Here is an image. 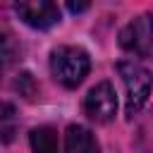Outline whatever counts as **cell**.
I'll list each match as a JSON object with an SVG mask.
<instances>
[{
	"label": "cell",
	"instance_id": "obj_8",
	"mask_svg": "<svg viewBox=\"0 0 153 153\" xmlns=\"http://www.w3.org/2000/svg\"><path fill=\"white\" fill-rule=\"evenodd\" d=\"M67 10H69V12H74V14L86 12V10H88V2H79V5H76V2H67Z\"/></svg>",
	"mask_w": 153,
	"mask_h": 153
},
{
	"label": "cell",
	"instance_id": "obj_5",
	"mask_svg": "<svg viewBox=\"0 0 153 153\" xmlns=\"http://www.w3.org/2000/svg\"><path fill=\"white\" fill-rule=\"evenodd\" d=\"M14 12L19 14V19L31 26V29H50L60 22V7L50 0H26V2H17Z\"/></svg>",
	"mask_w": 153,
	"mask_h": 153
},
{
	"label": "cell",
	"instance_id": "obj_3",
	"mask_svg": "<svg viewBox=\"0 0 153 153\" xmlns=\"http://www.w3.org/2000/svg\"><path fill=\"white\" fill-rule=\"evenodd\" d=\"M120 45L139 57L153 60V14L146 12L134 17L120 31Z\"/></svg>",
	"mask_w": 153,
	"mask_h": 153
},
{
	"label": "cell",
	"instance_id": "obj_1",
	"mask_svg": "<svg viewBox=\"0 0 153 153\" xmlns=\"http://www.w3.org/2000/svg\"><path fill=\"white\" fill-rule=\"evenodd\" d=\"M50 74L65 88H76L91 72V57L79 45H57L50 50Z\"/></svg>",
	"mask_w": 153,
	"mask_h": 153
},
{
	"label": "cell",
	"instance_id": "obj_2",
	"mask_svg": "<svg viewBox=\"0 0 153 153\" xmlns=\"http://www.w3.org/2000/svg\"><path fill=\"white\" fill-rule=\"evenodd\" d=\"M117 72H120L124 91H127L124 110H127V117L131 120L146 105V100L151 96V88H153V76L143 65H139L134 60H120L117 62Z\"/></svg>",
	"mask_w": 153,
	"mask_h": 153
},
{
	"label": "cell",
	"instance_id": "obj_7",
	"mask_svg": "<svg viewBox=\"0 0 153 153\" xmlns=\"http://www.w3.org/2000/svg\"><path fill=\"white\" fill-rule=\"evenodd\" d=\"M29 143H31V151L33 153H60V148H57V134L48 124L31 129Z\"/></svg>",
	"mask_w": 153,
	"mask_h": 153
},
{
	"label": "cell",
	"instance_id": "obj_4",
	"mask_svg": "<svg viewBox=\"0 0 153 153\" xmlns=\"http://www.w3.org/2000/svg\"><path fill=\"white\" fill-rule=\"evenodd\" d=\"M84 115L96 124H108L117 115V93L110 81H98L84 96Z\"/></svg>",
	"mask_w": 153,
	"mask_h": 153
},
{
	"label": "cell",
	"instance_id": "obj_6",
	"mask_svg": "<svg viewBox=\"0 0 153 153\" xmlns=\"http://www.w3.org/2000/svg\"><path fill=\"white\" fill-rule=\"evenodd\" d=\"M65 153H100V146L88 127L69 124L65 131Z\"/></svg>",
	"mask_w": 153,
	"mask_h": 153
}]
</instances>
